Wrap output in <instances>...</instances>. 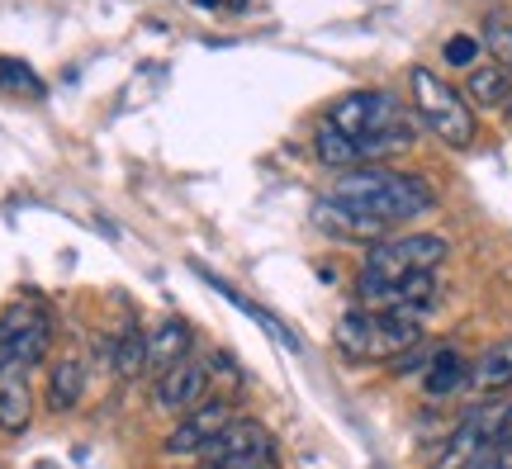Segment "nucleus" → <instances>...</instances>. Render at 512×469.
<instances>
[{
    "label": "nucleus",
    "instance_id": "obj_25",
    "mask_svg": "<svg viewBox=\"0 0 512 469\" xmlns=\"http://www.w3.org/2000/svg\"><path fill=\"white\" fill-rule=\"evenodd\" d=\"M503 114H508V119H512V100H508V109H503Z\"/></svg>",
    "mask_w": 512,
    "mask_h": 469
},
{
    "label": "nucleus",
    "instance_id": "obj_20",
    "mask_svg": "<svg viewBox=\"0 0 512 469\" xmlns=\"http://www.w3.org/2000/svg\"><path fill=\"white\" fill-rule=\"evenodd\" d=\"M479 43H484V53L494 57L498 67H508V72H512V19L508 15H489V19H484V38H479Z\"/></svg>",
    "mask_w": 512,
    "mask_h": 469
},
{
    "label": "nucleus",
    "instance_id": "obj_10",
    "mask_svg": "<svg viewBox=\"0 0 512 469\" xmlns=\"http://www.w3.org/2000/svg\"><path fill=\"white\" fill-rule=\"evenodd\" d=\"M214 398V375H209V361L204 356H185L181 365H171L166 375H157V408L162 413H195L200 403Z\"/></svg>",
    "mask_w": 512,
    "mask_h": 469
},
{
    "label": "nucleus",
    "instance_id": "obj_4",
    "mask_svg": "<svg viewBox=\"0 0 512 469\" xmlns=\"http://www.w3.org/2000/svg\"><path fill=\"white\" fill-rule=\"evenodd\" d=\"M408 91H413V114H418V124L441 138L446 147H470L475 143V109L470 100L451 86V81H441L432 67H413L408 72Z\"/></svg>",
    "mask_w": 512,
    "mask_h": 469
},
{
    "label": "nucleus",
    "instance_id": "obj_15",
    "mask_svg": "<svg viewBox=\"0 0 512 469\" xmlns=\"http://www.w3.org/2000/svg\"><path fill=\"white\" fill-rule=\"evenodd\" d=\"M29 422H34V394H29V379H24V370L0 365V432L19 436Z\"/></svg>",
    "mask_w": 512,
    "mask_h": 469
},
{
    "label": "nucleus",
    "instance_id": "obj_9",
    "mask_svg": "<svg viewBox=\"0 0 512 469\" xmlns=\"http://www.w3.org/2000/svg\"><path fill=\"white\" fill-rule=\"evenodd\" d=\"M228 422H238V408H233V394H214L209 403H200L195 413H185L171 432H166V455H181V460H200Z\"/></svg>",
    "mask_w": 512,
    "mask_h": 469
},
{
    "label": "nucleus",
    "instance_id": "obj_11",
    "mask_svg": "<svg viewBox=\"0 0 512 469\" xmlns=\"http://www.w3.org/2000/svg\"><path fill=\"white\" fill-rule=\"evenodd\" d=\"M185 356H195V327L185 318H166L162 327L147 332V375H166L171 365H181Z\"/></svg>",
    "mask_w": 512,
    "mask_h": 469
},
{
    "label": "nucleus",
    "instance_id": "obj_12",
    "mask_svg": "<svg viewBox=\"0 0 512 469\" xmlns=\"http://www.w3.org/2000/svg\"><path fill=\"white\" fill-rule=\"evenodd\" d=\"M313 218H318V228H328L332 237H356V242H380V237H389L384 223H375V218H366L361 209H351V204H342V199H332V195H323L313 204Z\"/></svg>",
    "mask_w": 512,
    "mask_h": 469
},
{
    "label": "nucleus",
    "instance_id": "obj_2",
    "mask_svg": "<svg viewBox=\"0 0 512 469\" xmlns=\"http://www.w3.org/2000/svg\"><path fill=\"white\" fill-rule=\"evenodd\" d=\"M328 124L366 147L370 166H380L384 157L413 147V138H418V114L403 100H394L389 91H351L342 100H332Z\"/></svg>",
    "mask_w": 512,
    "mask_h": 469
},
{
    "label": "nucleus",
    "instance_id": "obj_17",
    "mask_svg": "<svg viewBox=\"0 0 512 469\" xmlns=\"http://www.w3.org/2000/svg\"><path fill=\"white\" fill-rule=\"evenodd\" d=\"M313 152H318V162L332 166V171H356V166H370L366 162V147L347 138L342 128H332L328 119L313 128Z\"/></svg>",
    "mask_w": 512,
    "mask_h": 469
},
{
    "label": "nucleus",
    "instance_id": "obj_21",
    "mask_svg": "<svg viewBox=\"0 0 512 469\" xmlns=\"http://www.w3.org/2000/svg\"><path fill=\"white\" fill-rule=\"evenodd\" d=\"M441 53H446V62H451V67L475 72V62H479V53H484V43H479V38H470V34H451Z\"/></svg>",
    "mask_w": 512,
    "mask_h": 469
},
{
    "label": "nucleus",
    "instance_id": "obj_22",
    "mask_svg": "<svg viewBox=\"0 0 512 469\" xmlns=\"http://www.w3.org/2000/svg\"><path fill=\"white\" fill-rule=\"evenodd\" d=\"M0 86H15V91H24V95H43L38 76L29 72V67H15V62H0Z\"/></svg>",
    "mask_w": 512,
    "mask_h": 469
},
{
    "label": "nucleus",
    "instance_id": "obj_14",
    "mask_svg": "<svg viewBox=\"0 0 512 469\" xmlns=\"http://www.w3.org/2000/svg\"><path fill=\"white\" fill-rule=\"evenodd\" d=\"M460 389H470V361L456 346H437L432 361L422 365V394L427 398H451Z\"/></svg>",
    "mask_w": 512,
    "mask_h": 469
},
{
    "label": "nucleus",
    "instance_id": "obj_13",
    "mask_svg": "<svg viewBox=\"0 0 512 469\" xmlns=\"http://www.w3.org/2000/svg\"><path fill=\"white\" fill-rule=\"evenodd\" d=\"M503 389H512V337H498L470 361V394L494 398Z\"/></svg>",
    "mask_w": 512,
    "mask_h": 469
},
{
    "label": "nucleus",
    "instance_id": "obj_18",
    "mask_svg": "<svg viewBox=\"0 0 512 469\" xmlns=\"http://www.w3.org/2000/svg\"><path fill=\"white\" fill-rule=\"evenodd\" d=\"M86 394V361L81 356H62L48 375V408L53 413H72Z\"/></svg>",
    "mask_w": 512,
    "mask_h": 469
},
{
    "label": "nucleus",
    "instance_id": "obj_5",
    "mask_svg": "<svg viewBox=\"0 0 512 469\" xmlns=\"http://www.w3.org/2000/svg\"><path fill=\"white\" fill-rule=\"evenodd\" d=\"M451 242L437 233H389L380 242H370L366 266L361 275H375V280H408V275H437V266L446 261Z\"/></svg>",
    "mask_w": 512,
    "mask_h": 469
},
{
    "label": "nucleus",
    "instance_id": "obj_19",
    "mask_svg": "<svg viewBox=\"0 0 512 469\" xmlns=\"http://www.w3.org/2000/svg\"><path fill=\"white\" fill-rule=\"evenodd\" d=\"M110 361H114V370H119L124 379L143 375V365H147V337H143V327H138V323H124L119 332H114Z\"/></svg>",
    "mask_w": 512,
    "mask_h": 469
},
{
    "label": "nucleus",
    "instance_id": "obj_1",
    "mask_svg": "<svg viewBox=\"0 0 512 469\" xmlns=\"http://www.w3.org/2000/svg\"><path fill=\"white\" fill-rule=\"evenodd\" d=\"M332 199H342L351 209H361L366 218L384 223V228H399L408 218H422L437 209V190L413 176V171H394V166H356L342 171L332 181Z\"/></svg>",
    "mask_w": 512,
    "mask_h": 469
},
{
    "label": "nucleus",
    "instance_id": "obj_23",
    "mask_svg": "<svg viewBox=\"0 0 512 469\" xmlns=\"http://www.w3.org/2000/svg\"><path fill=\"white\" fill-rule=\"evenodd\" d=\"M460 469H512V446L494 441V446H484V451H479L475 460H465Z\"/></svg>",
    "mask_w": 512,
    "mask_h": 469
},
{
    "label": "nucleus",
    "instance_id": "obj_16",
    "mask_svg": "<svg viewBox=\"0 0 512 469\" xmlns=\"http://www.w3.org/2000/svg\"><path fill=\"white\" fill-rule=\"evenodd\" d=\"M465 100H470V109H508L512 100V72L508 67H498V62H484V67H475V72L465 76Z\"/></svg>",
    "mask_w": 512,
    "mask_h": 469
},
{
    "label": "nucleus",
    "instance_id": "obj_6",
    "mask_svg": "<svg viewBox=\"0 0 512 469\" xmlns=\"http://www.w3.org/2000/svg\"><path fill=\"white\" fill-rule=\"evenodd\" d=\"M53 346V313L38 299H15L0 308V365L10 370H34Z\"/></svg>",
    "mask_w": 512,
    "mask_h": 469
},
{
    "label": "nucleus",
    "instance_id": "obj_7",
    "mask_svg": "<svg viewBox=\"0 0 512 469\" xmlns=\"http://www.w3.org/2000/svg\"><path fill=\"white\" fill-rule=\"evenodd\" d=\"M200 469H275V441L256 417H238L200 455Z\"/></svg>",
    "mask_w": 512,
    "mask_h": 469
},
{
    "label": "nucleus",
    "instance_id": "obj_8",
    "mask_svg": "<svg viewBox=\"0 0 512 469\" xmlns=\"http://www.w3.org/2000/svg\"><path fill=\"white\" fill-rule=\"evenodd\" d=\"M432 304H437V275H408V280H375V275H356V308L422 318Z\"/></svg>",
    "mask_w": 512,
    "mask_h": 469
},
{
    "label": "nucleus",
    "instance_id": "obj_24",
    "mask_svg": "<svg viewBox=\"0 0 512 469\" xmlns=\"http://www.w3.org/2000/svg\"><path fill=\"white\" fill-rule=\"evenodd\" d=\"M498 441L512 446V398H508V413H503V427H498Z\"/></svg>",
    "mask_w": 512,
    "mask_h": 469
},
{
    "label": "nucleus",
    "instance_id": "obj_3",
    "mask_svg": "<svg viewBox=\"0 0 512 469\" xmlns=\"http://www.w3.org/2000/svg\"><path fill=\"white\" fill-rule=\"evenodd\" d=\"M337 346L342 356L366 365H394L403 351L422 346V318H408V313H370V308H351L337 323Z\"/></svg>",
    "mask_w": 512,
    "mask_h": 469
}]
</instances>
